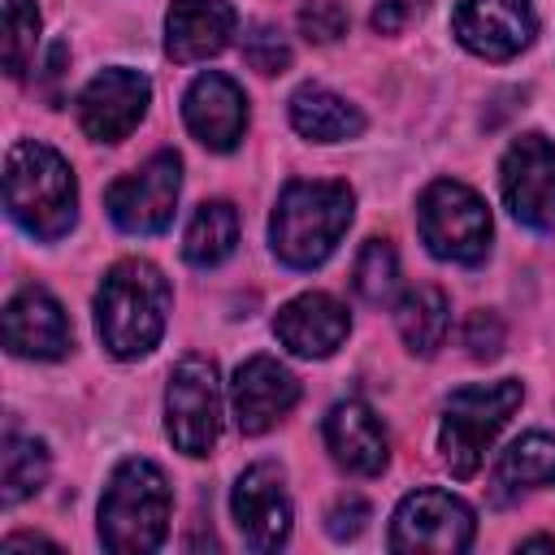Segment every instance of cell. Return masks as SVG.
Masks as SVG:
<instances>
[{"instance_id":"obj_13","label":"cell","mask_w":555,"mask_h":555,"mask_svg":"<svg viewBox=\"0 0 555 555\" xmlns=\"http://www.w3.org/2000/svg\"><path fill=\"white\" fill-rule=\"evenodd\" d=\"M451 35L481 61H512L533 43L538 13L529 0H460Z\"/></svg>"},{"instance_id":"obj_30","label":"cell","mask_w":555,"mask_h":555,"mask_svg":"<svg viewBox=\"0 0 555 555\" xmlns=\"http://www.w3.org/2000/svg\"><path fill=\"white\" fill-rule=\"evenodd\" d=\"M364 520H369V503H364L360 494H347V499H338V503L330 507L325 529H330L334 542H347V538H356V533L364 529Z\"/></svg>"},{"instance_id":"obj_19","label":"cell","mask_w":555,"mask_h":555,"mask_svg":"<svg viewBox=\"0 0 555 555\" xmlns=\"http://www.w3.org/2000/svg\"><path fill=\"white\" fill-rule=\"evenodd\" d=\"M238 13L230 0H173L165 13V52L182 65L208 61L230 48Z\"/></svg>"},{"instance_id":"obj_23","label":"cell","mask_w":555,"mask_h":555,"mask_svg":"<svg viewBox=\"0 0 555 555\" xmlns=\"http://www.w3.org/2000/svg\"><path fill=\"white\" fill-rule=\"evenodd\" d=\"M238 243V208L230 199H204L182 234V260L195 269H212L230 260Z\"/></svg>"},{"instance_id":"obj_20","label":"cell","mask_w":555,"mask_h":555,"mask_svg":"<svg viewBox=\"0 0 555 555\" xmlns=\"http://www.w3.org/2000/svg\"><path fill=\"white\" fill-rule=\"evenodd\" d=\"M291 126L312 143H343L364 134V113L321 82H304L291 95Z\"/></svg>"},{"instance_id":"obj_17","label":"cell","mask_w":555,"mask_h":555,"mask_svg":"<svg viewBox=\"0 0 555 555\" xmlns=\"http://www.w3.org/2000/svg\"><path fill=\"white\" fill-rule=\"evenodd\" d=\"M273 334H278V343H282L291 356L325 360V356H334V351L347 343L351 317H347V308H343L334 295H325V291H304V295H295L291 304L278 308Z\"/></svg>"},{"instance_id":"obj_32","label":"cell","mask_w":555,"mask_h":555,"mask_svg":"<svg viewBox=\"0 0 555 555\" xmlns=\"http://www.w3.org/2000/svg\"><path fill=\"white\" fill-rule=\"evenodd\" d=\"M22 546H48V551H61L56 542H48V538H39V533H9V538H4V551H9V555L22 551Z\"/></svg>"},{"instance_id":"obj_11","label":"cell","mask_w":555,"mask_h":555,"mask_svg":"<svg viewBox=\"0 0 555 555\" xmlns=\"http://www.w3.org/2000/svg\"><path fill=\"white\" fill-rule=\"evenodd\" d=\"M152 104V82L139 69L108 65L78 91V126L95 143H121Z\"/></svg>"},{"instance_id":"obj_33","label":"cell","mask_w":555,"mask_h":555,"mask_svg":"<svg viewBox=\"0 0 555 555\" xmlns=\"http://www.w3.org/2000/svg\"><path fill=\"white\" fill-rule=\"evenodd\" d=\"M520 551H555V538H525Z\"/></svg>"},{"instance_id":"obj_27","label":"cell","mask_w":555,"mask_h":555,"mask_svg":"<svg viewBox=\"0 0 555 555\" xmlns=\"http://www.w3.org/2000/svg\"><path fill=\"white\" fill-rule=\"evenodd\" d=\"M243 61H247L256 74H264V78L286 74V69H291V43L282 39L278 26L251 22V26L243 30Z\"/></svg>"},{"instance_id":"obj_4","label":"cell","mask_w":555,"mask_h":555,"mask_svg":"<svg viewBox=\"0 0 555 555\" xmlns=\"http://www.w3.org/2000/svg\"><path fill=\"white\" fill-rule=\"evenodd\" d=\"M173 490L160 464L130 455L113 468L100 499V542L113 555H147L165 542Z\"/></svg>"},{"instance_id":"obj_8","label":"cell","mask_w":555,"mask_h":555,"mask_svg":"<svg viewBox=\"0 0 555 555\" xmlns=\"http://www.w3.org/2000/svg\"><path fill=\"white\" fill-rule=\"evenodd\" d=\"M477 533V516L460 494L447 490H412L399 499L395 516H390V551H438V555H455L468 551Z\"/></svg>"},{"instance_id":"obj_22","label":"cell","mask_w":555,"mask_h":555,"mask_svg":"<svg viewBox=\"0 0 555 555\" xmlns=\"http://www.w3.org/2000/svg\"><path fill=\"white\" fill-rule=\"evenodd\" d=\"M395 325H399V338L412 356H434L447 338V325H451V299L442 286H412L399 295L395 304Z\"/></svg>"},{"instance_id":"obj_29","label":"cell","mask_w":555,"mask_h":555,"mask_svg":"<svg viewBox=\"0 0 555 555\" xmlns=\"http://www.w3.org/2000/svg\"><path fill=\"white\" fill-rule=\"evenodd\" d=\"M464 347H468V356L473 360H494L499 351H503V338H507V330H503V321H499V312H490V308H477V312H468V321H464Z\"/></svg>"},{"instance_id":"obj_16","label":"cell","mask_w":555,"mask_h":555,"mask_svg":"<svg viewBox=\"0 0 555 555\" xmlns=\"http://www.w3.org/2000/svg\"><path fill=\"white\" fill-rule=\"evenodd\" d=\"M4 347L26 360H61L74 347V325L43 286H22L4 304Z\"/></svg>"},{"instance_id":"obj_14","label":"cell","mask_w":555,"mask_h":555,"mask_svg":"<svg viewBox=\"0 0 555 555\" xmlns=\"http://www.w3.org/2000/svg\"><path fill=\"white\" fill-rule=\"evenodd\" d=\"M299 403V377L273 360V356H251L234 369L230 382V408H234V425L238 434L256 438L269 434L291 408Z\"/></svg>"},{"instance_id":"obj_15","label":"cell","mask_w":555,"mask_h":555,"mask_svg":"<svg viewBox=\"0 0 555 555\" xmlns=\"http://www.w3.org/2000/svg\"><path fill=\"white\" fill-rule=\"evenodd\" d=\"M182 121L208 152H234L247 130V95L230 74H199L182 95Z\"/></svg>"},{"instance_id":"obj_28","label":"cell","mask_w":555,"mask_h":555,"mask_svg":"<svg viewBox=\"0 0 555 555\" xmlns=\"http://www.w3.org/2000/svg\"><path fill=\"white\" fill-rule=\"evenodd\" d=\"M347 9L338 0H304L299 9V30L308 43H334L347 35Z\"/></svg>"},{"instance_id":"obj_31","label":"cell","mask_w":555,"mask_h":555,"mask_svg":"<svg viewBox=\"0 0 555 555\" xmlns=\"http://www.w3.org/2000/svg\"><path fill=\"white\" fill-rule=\"evenodd\" d=\"M421 9H425V0H377L373 4V30L377 35H399Z\"/></svg>"},{"instance_id":"obj_5","label":"cell","mask_w":555,"mask_h":555,"mask_svg":"<svg viewBox=\"0 0 555 555\" xmlns=\"http://www.w3.org/2000/svg\"><path fill=\"white\" fill-rule=\"evenodd\" d=\"M520 399H525V382H516V377L473 382V386L451 390V399L442 408V425H438V451H442V464L451 468V477L468 481L481 468L490 442L499 438L507 416L520 408Z\"/></svg>"},{"instance_id":"obj_10","label":"cell","mask_w":555,"mask_h":555,"mask_svg":"<svg viewBox=\"0 0 555 555\" xmlns=\"http://www.w3.org/2000/svg\"><path fill=\"white\" fill-rule=\"evenodd\" d=\"M499 186L507 212L529 230H555V143L546 134H520L499 160Z\"/></svg>"},{"instance_id":"obj_6","label":"cell","mask_w":555,"mask_h":555,"mask_svg":"<svg viewBox=\"0 0 555 555\" xmlns=\"http://www.w3.org/2000/svg\"><path fill=\"white\" fill-rule=\"evenodd\" d=\"M416 230L429 256L451 260V264H477L490 251L494 221H490L486 199L473 186L455 178H438L416 199Z\"/></svg>"},{"instance_id":"obj_2","label":"cell","mask_w":555,"mask_h":555,"mask_svg":"<svg viewBox=\"0 0 555 555\" xmlns=\"http://www.w3.org/2000/svg\"><path fill=\"white\" fill-rule=\"evenodd\" d=\"M169 304H173L169 278L152 260H139V256L117 260L95 291V330L108 356L117 360L147 356L165 334Z\"/></svg>"},{"instance_id":"obj_12","label":"cell","mask_w":555,"mask_h":555,"mask_svg":"<svg viewBox=\"0 0 555 555\" xmlns=\"http://www.w3.org/2000/svg\"><path fill=\"white\" fill-rule=\"evenodd\" d=\"M230 516L251 551H278L291 538L295 512H291L286 477L273 460H260L238 473V481L230 490Z\"/></svg>"},{"instance_id":"obj_1","label":"cell","mask_w":555,"mask_h":555,"mask_svg":"<svg viewBox=\"0 0 555 555\" xmlns=\"http://www.w3.org/2000/svg\"><path fill=\"white\" fill-rule=\"evenodd\" d=\"M356 217V191L338 178H295L269 217V247L291 269H317L334 256Z\"/></svg>"},{"instance_id":"obj_21","label":"cell","mask_w":555,"mask_h":555,"mask_svg":"<svg viewBox=\"0 0 555 555\" xmlns=\"http://www.w3.org/2000/svg\"><path fill=\"white\" fill-rule=\"evenodd\" d=\"M494 499H520L525 490H542L555 486V438L551 434H520L494 464Z\"/></svg>"},{"instance_id":"obj_7","label":"cell","mask_w":555,"mask_h":555,"mask_svg":"<svg viewBox=\"0 0 555 555\" xmlns=\"http://www.w3.org/2000/svg\"><path fill=\"white\" fill-rule=\"evenodd\" d=\"M165 434L191 460L212 455L221 438V382H217L212 360L182 356L173 364L169 386H165Z\"/></svg>"},{"instance_id":"obj_3","label":"cell","mask_w":555,"mask_h":555,"mask_svg":"<svg viewBox=\"0 0 555 555\" xmlns=\"http://www.w3.org/2000/svg\"><path fill=\"white\" fill-rule=\"evenodd\" d=\"M4 208L30 238H61L78 221V178L69 160L39 143L17 139L4 156Z\"/></svg>"},{"instance_id":"obj_18","label":"cell","mask_w":555,"mask_h":555,"mask_svg":"<svg viewBox=\"0 0 555 555\" xmlns=\"http://www.w3.org/2000/svg\"><path fill=\"white\" fill-rule=\"evenodd\" d=\"M325 447L351 477H377L390 464V438L364 399H343L325 412Z\"/></svg>"},{"instance_id":"obj_24","label":"cell","mask_w":555,"mask_h":555,"mask_svg":"<svg viewBox=\"0 0 555 555\" xmlns=\"http://www.w3.org/2000/svg\"><path fill=\"white\" fill-rule=\"evenodd\" d=\"M48 468H52L48 442L35 438V434L9 429L4 434V460H0V499H4V507L30 499L48 481Z\"/></svg>"},{"instance_id":"obj_9","label":"cell","mask_w":555,"mask_h":555,"mask_svg":"<svg viewBox=\"0 0 555 555\" xmlns=\"http://www.w3.org/2000/svg\"><path fill=\"white\" fill-rule=\"evenodd\" d=\"M178 191H182L178 152H156L104 191V208L126 234H160L173 221Z\"/></svg>"},{"instance_id":"obj_26","label":"cell","mask_w":555,"mask_h":555,"mask_svg":"<svg viewBox=\"0 0 555 555\" xmlns=\"http://www.w3.org/2000/svg\"><path fill=\"white\" fill-rule=\"evenodd\" d=\"M0 17H4V74L22 78L35 65L39 4L35 0H0Z\"/></svg>"},{"instance_id":"obj_25","label":"cell","mask_w":555,"mask_h":555,"mask_svg":"<svg viewBox=\"0 0 555 555\" xmlns=\"http://www.w3.org/2000/svg\"><path fill=\"white\" fill-rule=\"evenodd\" d=\"M351 286L364 304H390L395 291H399V256L386 238H369L356 256V269H351Z\"/></svg>"}]
</instances>
